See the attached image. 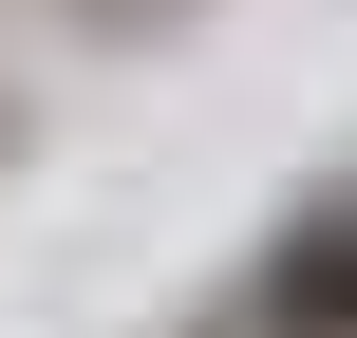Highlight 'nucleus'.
I'll return each instance as SVG.
<instances>
[{
  "mask_svg": "<svg viewBox=\"0 0 357 338\" xmlns=\"http://www.w3.org/2000/svg\"><path fill=\"white\" fill-rule=\"evenodd\" d=\"M226 320L245 338H357V188H301L264 226V263L226 282Z\"/></svg>",
  "mask_w": 357,
  "mask_h": 338,
  "instance_id": "f257e3e1",
  "label": "nucleus"
},
{
  "mask_svg": "<svg viewBox=\"0 0 357 338\" xmlns=\"http://www.w3.org/2000/svg\"><path fill=\"white\" fill-rule=\"evenodd\" d=\"M188 338H245V320H188Z\"/></svg>",
  "mask_w": 357,
  "mask_h": 338,
  "instance_id": "f03ea898",
  "label": "nucleus"
}]
</instances>
